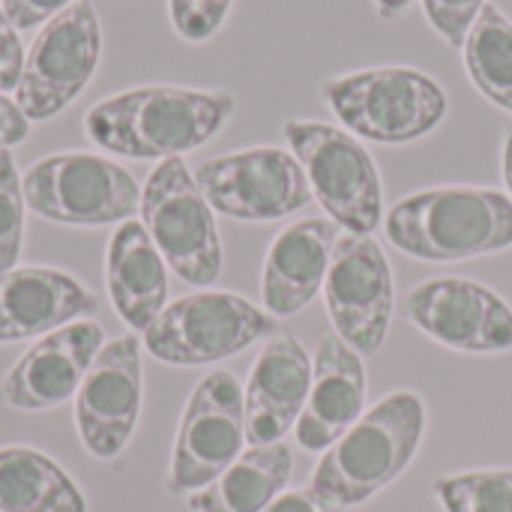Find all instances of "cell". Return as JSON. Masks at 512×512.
Returning <instances> with one entry per match:
<instances>
[{"label":"cell","mask_w":512,"mask_h":512,"mask_svg":"<svg viewBox=\"0 0 512 512\" xmlns=\"http://www.w3.org/2000/svg\"><path fill=\"white\" fill-rule=\"evenodd\" d=\"M225 90L150 84L96 102L84 117L93 144L126 159H171L216 138L234 117Z\"/></svg>","instance_id":"6da1fadb"},{"label":"cell","mask_w":512,"mask_h":512,"mask_svg":"<svg viewBox=\"0 0 512 512\" xmlns=\"http://www.w3.org/2000/svg\"><path fill=\"white\" fill-rule=\"evenodd\" d=\"M387 240L408 258L453 264L512 252V198L492 186H432L384 213Z\"/></svg>","instance_id":"7a4b0ae2"},{"label":"cell","mask_w":512,"mask_h":512,"mask_svg":"<svg viewBox=\"0 0 512 512\" xmlns=\"http://www.w3.org/2000/svg\"><path fill=\"white\" fill-rule=\"evenodd\" d=\"M426 402L420 393L396 390L372 405L312 471L315 489L342 510L360 507L396 483L417 459L426 438Z\"/></svg>","instance_id":"3957f363"},{"label":"cell","mask_w":512,"mask_h":512,"mask_svg":"<svg viewBox=\"0 0 512 512\" xmlns=\"http://www.w3.org/2000/svg\"><path fill=\"white\" fill-rule=\"evenodd\" d=\"M342 129L372 144H411L435 132L447 111V90L414 66H372L321 84Z\"/></svg>","instance_id":"277c9868"},{"label":"cell","mask_w":512,"mask_h":512,"mask_svg":"<svg viewBox=\"0 0 512 512\" xmlns=\"http://www.w3.org/2000/svg\"><path fill=\"white\" fill-rule=\"evenodd\" d=\"M282 135L327 219L345 234L372 237L384 225V183L366 144L321 120H288Z\"/></svg>","instance_id":"5b68a950"},{"label":"cell","mask_w":512,"mask_h":512,"mask_svg":"<svg viewBox=\"0 0 512 512\" xmlns=\"http://www.w3.org/2000/svg\"><path fill=\"white\" fill-rule=\"evenodd\" d=\"M141 222L165 264L195 288L222 276V240L213 207L183 156L162 159L141 189Z\"/></svg>","instance_id":"8992f818"},{"label":"cell","mask_w":512,"mask_h":512,"mask_svg":"<svg viewBox=\"0 0 512 512\" xmlns=\"http://www.w3.org/2000/svg\"><path fill=\"white\" fill-rule=\"evenodd\" d=\"M276 318L231 291H198L174 300L144 330V348L168 366H210L267 342Z\"/></svg>","instance_id":"52a82bcc"},{"label":"cell","mask_w":512,"mask_h":512,"mask_svg":"<svg viewBox=\"0 0 512 512\" xmlns=\"http://www.w3.org/2000/svg\"><path fill=\"white\" fill-rule=\"evenodd\" d=\"M21 192L33 213L75 228L120 225L141 210L135 177L96 153H54L33 162Z\"/></svg>","instance_id":"ba28073f"},{"label":"cell","mask_w":512,"mask_h":512,"mask_svg":"<svg viewBox=\"0 0 512 512\" xmlns=\"http://www.w3.org/2000/svg\"><path fill=\"white\" fill-rule=\"evenodd\" d=\"M246 447V408H243V384L228 369L207 372L180 417L171 468H168V492L192 495L210 486L225 468L237 462Z\"/></svg>","instance_id":"9c48e42d"},{"label":"cell","mask_w":512,"mask_h":512,"mask_svg":"<svg viewBox=\"0 0 512 512\" xmlns=\"http://www.w3.org/2000/svg\"><path fill=\"white\" fill-rule=\"evenodd\" d=\"M192 174L213 213L237 222H276L312 201L303 165L282 147H249L213 156Z\"/></svg>","instance_id":"30bf717a"},{"label":"cell","mask_w":512,"mask_h":512,"mask_svg":"<svg viewBox=\"0 0 512 512\" xmlns=\"http://www.w3.org/2000/svg\"><path fill=\"white\" fill-rule=\"evenodd\" d=\"M102 54V30L90 0H72L36 33L15 102L27 120H48L60 114L93 78Z\"/></svg>","instance_id":"8fae6325"},{"label":"cell","mask_w":512,"mask_h":512,"mask_svg":"<svg viewBox=\"0 0 512 512\" xmlns=\"http://www.w3.org/2000/svg\"><path fill=\"white\" fill-rule=\"evenodd\" d=\"M402 318L426 339L459 354L512 351V306L474 279L435 276L414 285L402 300Z\"/></svg>","instance_id":"7c38bea8"},{"label":"cell","mask_w":512,"mask_h":512,"mask_svg":"<svg viewBox=\"0 0 512 512\" xmlns=\"http://www.w3.org/2000/svg\"><path fill=\"white\" fill-rule=\"evenodd\" d=\"M324 303L333 333L360 357L384 348L393 324V267L372 237L339 234L324 282Z\"/></svg>","instance_id":"4fadbf2b"},{"label":"cell","mask_w":512,"mask_h":512,"mask_svg":"<svg viewBox=\"0 0 512 512\" xmlns=\"http://www.w3.org/2000/svg\"><path fill=\"white\" fill-rule=\"evenodd\" d=\"M141 414V342L120 336L102 345L75 393V426L96 459H117Z\"/></svg>","instance_id":"5bb4252c"},{"label":"cell","mask_w":512,"mask_h":512,"mask_svg":"<svg viewBox=\"0 0 512 512\" xmlns=\"http://www.w3.org/2000/svg\"><path fill=\"white\" fill-rule=\"evenodd\" d=\"M105 345L96 321L78 318L42 336L3 378V399L18 411H48L78 393L87 369Z\"/></svg>","instance_id":"9a60e30c"},{"label":"cell","mask_w":512,"mask_h":512,"mask_svg":"<svg viewBox=\"0 0 512 512\" xmlns=\"http://www.w3.org/2000/svg\"><path fill=\"white\" fill-rule=\"evenodd\" d=\"M312 387V354L291 333H273L258 351L243 387L246 444L282 441L300 420Z\"/></svg>","instance_id":"2e32d148"},{"label":"cell","mask_w":512,"mask_h":512,"mask_svg":"<svg viewBox=\"0 0 512 512\" xmlns=\"http://www.w3.org/2000/svg\"><path fill=\"white\" fill-rule=\"evenodd\" d=\"M366 414V366L363 357L336 333L324 336L312 357V387L306 408L294 426L306 453L330 450Z\"/></svg>","instance_id":"e0dca14e"},{"label":"cell","mask_w":512,"mask_h":512,"mask_svg":"<svg viewBox=\"0 0 512 512\" xmlns=\"http://www.w3.org/2000/svg\"><path fill=\"white\" fill-rule=\"evenodd\" d=\"M339 234L342 228L321 216L291 222L276 234L261 270V303L273 318L303 312L324 291Z\"/></svg>","instance_id":"ac0fdd59"},{"label":"cell","mask_w":512,"mask_h":512,"mask_svg":"<svg viewBox=\"0 0 512 512\" xmlns=\"http://www.w3.org/2000/svg\"><path fill=\"white\" fill-rule=\"evenodd\" d=\"M96 309V294L63 270L12 267L0 273V345L45 336Z\"/></svg>","instance_id":"d6986e66"},{"label":"cell","mask_w":512,"mask_h":512,"mask_svg":"<svg viewBox=\"0 0 512 512\" xmlns=\"http://www.w3.org/2000/svg\"><path fill=\"white\" fill-rule=\"evenodd\" d=\"M165 267L168 264L159 255L156 243L150 240L144 222L126 219L117 225L105 252V285L111 306L126 327L144 333L165 309Z\"/></svg>","instance_id":"ffe728a7"},{"label":"cell","mask_w":512,"mask_h":512,"mask_svg":"<svg viewBox=\"0 0 512 512\" xmlns=\"http://www.w3.org/2000/svg\"><path fill=\"white\" fill-rule=\"evenodd\" d=\"M294 468L291 447L276 441L249 447L210 486L189 495L195 512H261L288 486Z\"/></svg>","instance_id":"44dd1931"},{"label":"cell","mask_w":512,"mask_h":512,"mask_svg":"<svg viewBox=\"0 0 512 512\" xmlns=\"http://www.w3.org/2000/svg\"><path fill=\"white\" fill-rule=\"evenodd\" d=\"M0 512H87L72 477L30 447L0 450Z\"/></svg>","instance_id":"7402d4cb"},{"label":"cell","mask_w":512,"mask_h":512,"mask_svg":"<svg viewBox=\"0 0 512 512\" xmlns=\"http://www.w3.org/2000/svg\"><path fill=\"white\" fill-rule=\"evenodd\" d=\"M465 69L474 87L512 114V21L501 6L486 3L465 45Z\"/></svg>","instance_id":"603a6c76"},{"label":"cell","mask_w":512,"mask_h":512,"mask_svg":"<svg viewBox=\"0 0 512 512\" xmlns=\"http://www.w3.org/2000/svg\"><path fill=\"white\" fill-rule=\"evenodd\" d=\"M432 492L444 512H512V468L447 474Z\"/></svg>","instance_id":"cb8c5ba5"},{"label":"cell","mask_w":512,"mask_h":512,"mask_svg":"<svg viewBox=\"0 0 512 512\" xmlns=\"http://www.w3.org/2000/svg\"><path fill=\"white\" fill-rule=\"evenodd\" d=\"M24 192L15 159L9 150H0V273L12 270L24 240Z\"/></svg>","instance_id":"d4e9b609"},{"label":"cell","mask_w":512,"mask_h":512,"mask_svg":"<svg viewBox=\"0 0 512 512\" xmlns=\"http://www.w3.org/2000/svg\"><path fill=\"white\" fill-rule=\"evenodd\" d=\"M231 3L234 0H168V15L186 42H204L225 24Z\"/></svg>","instance_id":"484cf974"},{"label":"cell","mask_w":512,"mask_h":512,"mask_svg":"<svg viewBox=\"0 0 512 512\" xmlns=\"http://www.w3.org/2000/svg\"><path fill=\"white\" fill-rule=\"evenodd\" d=\"M486 3L489 0H423V12L450 48H462Z\"/></svg>","instance_id":"4316f807"},{"label":"cell","mask_w":512,"mask_h":512,"mask_svg":"<svg viewBox=\"0 0 512 512\" xmlns=\"http://www.w3.org/2000/svg\"><path fill=\"white\" fill-rule=\"evenodd\" d=\"M24 51H21V39L18 30L12 27V21L6 18L3 6H0V93H9L18 87L21 81V69H24Z\"/></svg>","instance_id":"83f0119b"},{"label":"cell","mask_w":512,"mask_h":512,"mask_svg":"<svg viewBox=\"0 0 512 512\" xmlns=\"http://www.w3.org/2000/svg\"><path fill=\"white\" fill-rule=\"evenodd\" d=\"M69 3L72 0H0V6L15 30H30L36 24H45L57 12H63Z\"/></svg>","instance_id":"f1b7e54d"},{"label":"cell","mask_w":512,"mask_h":512,"mask_svg":"<svg viewBox=\"0 0 512 512\" xmlns=\"http://www.w3.org/2000/svg\"><path fill=\"white\" fill-rule=\"evenodd\" d=\"M261 512H345L330 495H324L315 486L306 489H294V492H282L270 507Z\"/></svg>","instance_id":"f546056e"},{"label":"cell","mask_w":512,"mask_h":512,"mask_svg":"<svg viewBox=\"0 0 512 512\" xmlns=\"http://www.w3.org/2000/svg\"><path fill=\"white\" fill-rule=\"evenodd\" d=\"M27 132H30L27 114L18 108L15 99H9L6 93H0V150H9L12 144L24 141Z\"/></svg>","instance_id":"4dcf8cb0"},{"label":"cell","mask_w":512,"mask_h":512,"mask_svg":"<svg viewBox=\"0 0 512 512\" xmlns=\"http://www.w3.org/2000/svg\"><path fill=\"white\" fill-rule=\"evenodd\" d=\"M501 174H504L507 195L512 198V129L504 135V147H501Z\"/></svg>","instance_id":"1f68e13d"},{"label":"cell","mask_w":512,"mask_h":512,"mask_svg":"<svg viewBox=\"0 0 512 512\" xmlns=\"http://www.w3.org/2000/svg\"><path fill=\"white\" fill-rule=\"evenodd\" d=\"M411 3H414V0H375V9H378V15H381L384 21H393V18H399Z\"/></svg>","instance_id":"d6a6232c"}]
</instances>
